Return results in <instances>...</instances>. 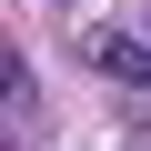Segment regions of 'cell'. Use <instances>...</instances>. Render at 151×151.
<instances>
[{"instance_id":"cell-1","label":"cell","mask_w":151,"mask_h":151,"mask_svg":"<svg viewBox=\"0 0 151 151\" xmlns=\"http://www.w3.org/2000/svg\"><path fill=\"white\" fill-rule=\"evenodd\" d=\"M91 60L111 70V81H131V91L151 81V40H141V30H101V40H91Z\"/></svg>"}]
</instances>
